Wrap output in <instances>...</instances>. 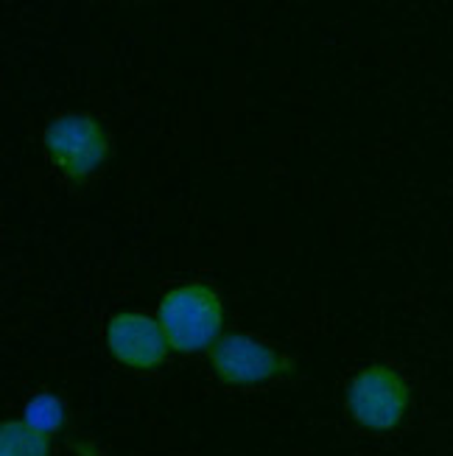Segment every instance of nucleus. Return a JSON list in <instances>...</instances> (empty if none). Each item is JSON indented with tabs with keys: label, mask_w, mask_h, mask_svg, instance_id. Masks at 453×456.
<instances>
[{
	"label": "nucleus",
	"mask_w": 453,
	"mask_h": 456,
	"mask_svg": "<svg viewBox=\"0 0 453 456\" xmlns=\"http://www.w3.org/2000/svg\"><path fill=\"white\" fill-rule=\"evenodd\" d=\"M168 347L176 353H202L222 339L224 305L222 297L205 283H188L171 289L157 311Z\"/></svg>",
	"instance_id": "nucleus-1"
},
{
	"label": "nucleus",
	"mask_w": 453,
	"mask_h": 456,
	"mask_svg": "<svg viewBox=\"0 0 453 456\" xmlns=\"http://www.w3.org/2000/svg\"><path fill=\"white\" fill-rule=\"evenodd\" d=\"M43 146L53 168L68 180H85L109 157V137L90 115L68 112L45 126Z\"/></svg>",
	"instance_id": "nucleus-2"
},
{
	"label": "nucleus",
	"mask_w": 453,
	"mask_h": 456,
	"mask_svg": "<svg viewBox=\"0 0 453 456\" xmlns=\"http://www.w3.org/2000/svg\"><path fill=\"white\" fill-rule=\"evenodd\" d=\"M0 456H51L48 434L26 420H6L0 426Z\"/></svg>",
	"instance_id": "nucleus-6"
},
{
	"label": "nucleus",
	"mask_w": 453,
	"mask_h": 456,
	"mask_svg": "<svg viewBox=\"0 0 453 456\" xmlns=\"http://www.w3.org/2000/svg\"><path fill=\"white\" fill-rule=\"evenodd\" d=\"M210 364L215 375L232 387H258L291 372L294 362L278 353L269 342L255 339L249 333L222 336L210 347Z\"/></svg>",
	"instance_id": "nucleus-4"
},
{
	"label": "nucleus",
	"mask_w": 453,
	"mask_h": 456,
	"mask_svg": "<svg viewBox=\"0 0 453 456\" xmlns=\"http://www.w3.org/2000/svg\"><path fill=\"white\" fill-rule=\"evenodd\" d=\"M26 423L39 428L43 434L62 428L65 423V406L51 395H36V398L26 406Z\"/></svg>",
	"instance_id": "nucleus-7"
},
{
	"label": "nucleus",
	"mask_w": 453,
	"mask_h": 456,
	"mask_svg": "<svg viewBox=\"0 0 453 456\" xmlns=\"http://www.w3.org/2000/svg\"><path fill=\"white\" fill-rule=\"evenodd\" d=\"M107 347L115 362L132 370L160 367L168 355V339L160 322L143 314H117L107 325Z\"/></svg>",
	"instance_id": "nucleus-5"
},
{
	"label": "nucleus",
	"mask_w": 453,
	"mask_h": 456,
	"mask_svg": "<svg viewBox=\"0 0 453 456\" xmlns=\"http://www.w3.org/2000/svg\"><path fill=\"white\" fill-rule=\"evenodd\" d=\"M347 409L359 426L369 431H392L406 418L409 387L395 370L384 364L364 367L347 387Z\"/></svg>",
	"instance_id": "nucleus-3"
}]
</instances>
